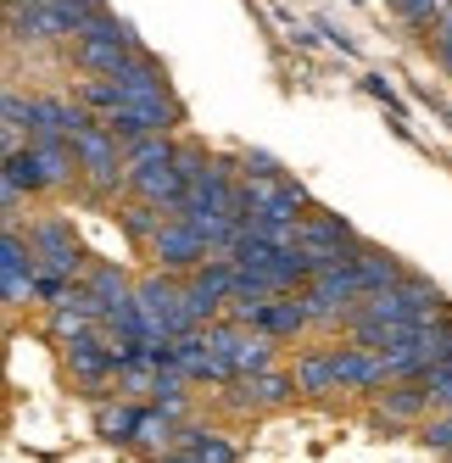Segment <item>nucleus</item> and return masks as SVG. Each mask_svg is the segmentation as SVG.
Segmentation results:
<instances>
[{
    "label": "nucleus",
    "instance_id": "obj_1",
    "mask_svg": "<svg viewBox=\"0 0 452 463\" xmlns=\"http://www.w3.org/2000/svg\"><path fill=\"white\" fill-rule=\"evenodd\" d=\"M135 296H140L146 341H179V335H190V329H202V318L190 313V290H184L174 274L156 269L151 279H140V285H135Z\"/></svg>",
    "mask_w": 452,
    "mask_h": 463
},
{
    "label": "nucleus",
    "instance_id": "obj_2",
    "mask_svg": "<svg viewBox=\"0 0 452 463\" xmlns=\"http://www.w3.org/2000/svg\"><path fill=\"white\" fill-rule=\"evenodd\" d=\"M73 151H79V179L89 184V195H118V184H128V151L101 118H89L73 135Z\"/></svg>",
    "mask_w": 452,
    "mask_h": 463
},
{
    "label": "nucleus",
    "instance_id": "obj_3",
    "mask_svg": "<svg viewBox=\"0 0 452 463\" xmlns=\"http://www.w3.org/2000/svg\"><path fill=\"white\" fill-rule=\"evenodd\" d=\"M297 296H302L313 324H352L358 318V302H363V274H358V262H341V269L313 274Z\"/></svg>",
    "mask_w": 452,
    "mask_h": 463
},
{
    "label": "nucleus",
    "instance_id": "obj_4",
    "mask_svg": "<svg viewBox=\"0 0 452 463\" xmlns=\"http://www.w3.org/2000/svg\"><path fill=\"white\" fill-rule=\"evenodd\" d=\"M6 174L28 190H61V184H73L79 179V151L73 140H28L23 151L6 156Z\"/></svg>",
    "mask_w": 452,
    "mask_h": 463
},
{
    "label": "nucleus",
    "instance_id": "obj_5",
    "mask_svg": "<svg viewBox=\"0 0 452 463\" xmlns=\"http://www.w3.org/2000/svg\"><path fill=\"white\" fill-rule=\"evenodd\" d=\"M151 257H156V269H163V274H196L202 262L212 257V246H207V235L184 213H168L163 229L151 235Z\"/></svg>",
    "mask_w": 452,
    "mask_h": 463
},
{
    "label": "nucleus",
    "instance_id": "obj_6",
    "mask_svg": "<svg viewBox=\"0 0 452 463\" xmlns=\"http://www.w3.org/2000/svg\"><path fill=\"white\" fill-rule=\"evenodd\" d=\"M28 246H34L40 269H51V274H68V279L89 274V269H84V246H79V235H73V223H68V218H56V213H45V218L28 223Z\"/></svg>",
    "mask_w": 452,
    "mask_h": 463
},
{
    "label": "nucleus",
    "instance_id": "obj_7",
    "mask_svg": "<svg viewBox=\"0 0 452 463\" xmlns=\"http://www.w3.org/2000/svg\"><path fill=\"white\" fill-rule=\"evenodd\" d=\"M101 123L112 128L123 146H135L146 135H168V128L179 123V107H174V95H168V101H135V95H118V107Z\"/></svg>",
    "mask_w": 452,
    "mask_h": 463
},
{
    "label": "nucleus",
    "instance_id": "obj_8",
    "mask_svg": "<svg viewBox=\"0 0 452 463\" xmlns=\"http://www.w3.org/2000/svg\"><path fill=\"white\" fill-rule=\"evenodd\" d=\"M0 290H6V307H23L40 296V257L34 246H23L17 229H6V241H0Z\"/></svg>",
    "mask_w": 452,
    "mask_h": 463
},
{
    "label": "nucleus",
    "instance_id": "obj_9",
    "mask_svg": "<svg viewBox=\"0 0 452 463\" xmlns=\"http://www.w3.org/2000/svg\"><path fill=\"white\" fill-rule=\"evenodd\" d=\"M290 396H297V380H290V374L257 369V374H235L223 402H230L235 413H263V408H285Z\"/></svg>",
    "mask_w": 452,
    "mask_h": 463
},
{
    "label": "nucleus",
    "instance_id": "obj_10",
    "mask_svg": "<svg viewBox=\"0 0 452 463\" xmlns=\"http://www.w3.org/2000/svg\"><path fill=\"white\" fill-rule=\"evenodd\" d=\"M61 357H68V369H73V380H84L89 391H101L107 380H118V357H112V346H107V335H73V341H61Z\"/></svg>",
    "mask_w": 452,
    "mask_h": 463
},
{
    "label": "nucleus",
    "instance_id": "obj_11",
    "mask_svg": "<svg viewBox=\"0 0 452 463\" xmlns=\"http://www.w3.org/2000/svg\"><path fill=\"white\" fill-rule=\"evenodd\" d=\"M335 357V374H341V391H380L385 380H391V363H385V352L352 341V346H330Z\"/></svg>",
    "mask_w": 452,
    "mask_h": 463
},
{
    "label": "nucleus",
    "instance_id": "obj_12",
    "mask_svg": "<svg viewBox=\"0 0 452 463\" xmlns=\"http://www.w3.org/2000/svg\"><path fill=\"white\" fill-rule=\"evenodd\" d=\"M313 318H307V307H302V296H274V302L251 318V329H263V335H274V341H285V335H302Z\"/></svg>",
    "mask_w": 452,
    "mask_h": 463
},
{
    "label": "nucleus",
    "instance_id": "obj_13",
    "mask_svg": "<svg viewBox=\"0 0 452 463\" xmlns=\"http://www.w3.org/2000/svg\"><path fill=\"white\" fill-rule=\"evenodd\" d=\"M128 56H135V51H128L123 40H107V34H79L73 40V61L84 73H118Z\"/></svg>",
    "mask_w": 452,
    "mask_h": 463
},
{
    "label": "nucleus",
    "instance_id": "obj_14",
    "mask_svg": "<svg viewBox=\"0 0 452 463\" xmlns=\"http://www.w3.org/2000/svg\"><path fill=\"white\" fill-rule=\"evenodd\" d=\"M419 413H430V385L425 380H397L380 396V419H391V424H413Z\"/></svg>",
    "mask_w": 452,
    "mask_h": 463
},
{
    "label": "nucleus",
    "instance_id": "obj_15",
    "mask_svg": "<svg viewBox=\"0 0 452 463\" xmlns=\"http://www.w3.org/2000/svg\"><path fill=\"white\" fill-rule=\"evenodd\" d=\"M290 380H297V396H330V391H341V374H335V357H330V352L297 357Z\"/></svg>",
    "mask_w": 452,
    "mask_h": 463
},
{
    "label": "nucleus",
    "instance_id": "obj_16",
    "mask_svg": "<svg viewBox=\"0 0 452 463\" xmlns=\"http://www.w3.org/2000/svg\"><path fill=\"white\" fill-rule=\"evenodd\" d=\"M358 274H363V290H385V285L408 279V269L391 251H380V246H358Z\"/></svg>",
    "mask_w": 452,
    "mask_h": 463
},
{
    "label": "nucleus",
    "instance_id": "obj_17",
    "mask_svg": "<svg viewBox=\"0 0 452 463\" xmlns=\"http://www.w3.org/2000/svg\"><path fill=\"white\" fill-rule=\"evenodd\" d=\"M174 430H179V419H174L168 408H151V402H146V419H140V430H135V441H128V447L163 458V447L174 441Z\"/></svg>",
    "mask_w": 452,
    "mask_h": 463
},
{
    "label": "nucleus",
    "instance_id": "obj_18",
    "mask_svg": "<svg viewBox=\"0 0 452 463\" xmlns=\"http://www.w3.org/2000/svg\"><path fill=\"white\" fill-rule=\"evenodd\" d=\"M84 285L95 290V302L101 307H118V302H128V296H135V285L123 279V269H112V262H95V269L84 274ZM107 318V313H101Z\"/></svg>",
    "mask_w": 452,
    "mask_h": 463
},
{
    "label": "nucleus",
    "instance_id": "obj_19",
    "mask_svg": "<svg viewBox=\"0 0 452 463\" xmlns=\"http://www.w3.org/2000/svg\"><path fill=\"white\" fill-rule=\"evenodd\" d=\"M140 419H146V402H118V408H101V413H95V424H101L107 441H135Z\"/></svg>",
    "mask_w": 452,
    "mask_h": 463
},
{
    "label": "nucleus",
    "instance_id": "obj_20",
    "mask_svg": "<svg viewBox=\"0 0 452 463\" xmlns=\"http://www.w3.org/2000/svg\"><path fill=\"white\" fill-rule=\"evenodd\" d=\"M163 207H151V202H135V207H118V223H123V235L128 241H140V246H151V235L163 229Z\"/></svg>",
    "mask_w": 452,
    "mask_h": 463
},
{
    "label": "nucleus",
    "instance_id": "obj_21",
    "mask_svg": "<svg viewBox=\"0 0 452 463\" xmlns=\"http://www.w3.org/2000/svg\"><path fill=\"white\" fill-rule=\"evenodd\" d=\"M184 402H190V380H184L179 369H163V374H156V385H151V408H168V413L179 419Z\"/></svg>",
    "mask_w": 452,
    "mask_h": 463
},
{
    "label": "nucleus",
    "instance_id": "obj_22",
    "mask_svg": "<svg viewBox=\"0 0 452 463\" xmlns=\"http://www.w3.org/2000/svg\"><path fill=\"white\" fill-rule=\"evenodd\" d=\"M184 447L196 452L202 463H235V447L218 436V430H184Z\"/></svg>",
    "mask_w": 452,
    "mask_h": 463
},
{
    "label": "nucleus",
    "instance_id": "obj_23",
    "mask_svg": "<svg viewBox=\"0 0 452 463\" xmlns=\"http://www.w3.org/2000/svg\"><path fill=\"white\" fill-rule=\"evenodd\" d=\"M425 385H430V408L452 413V363H436V369L425 374Z\"/></svg>",
    "mask_w": 452,
    "mask_h": 463
},
{
    "label": "nucleus",
    "instance_id": "obj_24",
    "mask_svg": "<svg viewBox=\"0 0 452 463\" xmlns=\"http://www.w3.org/2000/svg\"><path fill=\"white\" fill-rule=\"evenodd\" d=\"M430 40H436V56L447 61V56H452V0H447L441 12H436V23H430Z\"/></svg>",
    "mask_w": 452,
    "mask_h": 463
},
{
    "label": "nucleus",
    "instance_id": "obj_25",
    "mask_svg": "<svg viewBox=\"0 0 452 463\" xmlns=\"http://www.w3.org/2000/svg\"><path fill=\"white\" fill-rule=\"evenodd\" d=\"M391 6H397L408 23H436V12L447 6V0H391Z\"/></svg>",
    "mask_w": 452,
    "mask_h": 463
},
{
    "label": "nucleus",
    "instance_id": "obj_26",
    "mask_svg": "<svg viewBox=\"0 0 452 463\" xmlns=\"http://www.w3.org/2000/svg\"><path fill=\"white\" fill-rule=\"evenodd\" d=\"M425 447L452 452V413H441V419H430V424H425Z\"/></svg>",
    "mask_w": 452,
    "mask_h": 463
},
{
    "label": "nucleus",
    "instance_id": "obj_27",
    "mask_svg": "<svg viewBox=\"0 0 452 463\" xmlns=\"http://www.w3.org/2000/svg\"><path fill=\"white\" fill-rule=\"evenodd\" d=\"M240 174H279V162H274L268 151H246V156H240Z\"/></svg>",
    "mask_w": 452,
    "mask_h": 463
},
{
    "label": "nucleus",
    "instance_id": "obj_28",
    "mask_svg": "<svg viewBox=\"0 0 452 463\" xmlns=\"http://www.w3.org/2000/svg\"><path fill=\"white\" fill-rule=\"evenodd\" d=\"M156 463H202V458H196V452L184 447V452H168V458H156Z\"/></svg>",
    "mask_w": 452,
    "mask_h": 463
},
{
    "label": "nucleus",
    "instance_id": "obj_29",
    "mask_svg": "<svg viewBox=\"0 0 452 463\" xmlns=\"http://www.w3.org/2000/svg\"><path fill=\"white\" fill-rule=\"evenodd\" d=\"M447 463H452V452H447Z\"/></svg>",
    "mask_w": 452,
    "mask_h": 463
}]
</instances>
